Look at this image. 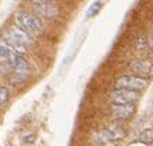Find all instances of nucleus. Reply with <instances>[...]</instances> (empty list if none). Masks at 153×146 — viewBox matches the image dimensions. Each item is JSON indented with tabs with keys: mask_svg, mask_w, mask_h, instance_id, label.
<instances>
[{
	"mask_svg": "<svg viewBox=\"0 0 153 146\" xmlns=\"http://www.w3.org/2000/svg\"><path fill=\"white\" fill-rule=\"evenodd\" d=\"M129 69L135 73L145 76H153V61L150 59H136L129 65Z\"/></svg>",
	"mask_w": 153,
	"mask_h": 146,
	"instance_id": "nucleus-7",
	"label": "nucleus"
},
{
	"mask_svg": "<svg viewBox=\"0 0 153 146\" xmlns=\"http://www.w3.org/2000/svg\"><path fill=\"white\" fill-rule=\"evenodd\" d=\"M16 21H17V25L21 27L23 30H25L27 33H30L31 35H38V34L42 33V23L39 21L38 17H35L34 14H30V13H25V11H21L16 16Z\"/></svg>",
	"mask_w": 153,
	"mask_h": 146,
	"instance_id": "nucleus-1",
	"label": "nucleus"
},
{
	"mask_svg": "<svg viewBox=\"0 0 153 146\" xmlns=\"http://www.w3.org/2000/svg\"><path fill=\"white\" fill-rule=\"evenodd\" d=\"M110 97L114 104H134L139 100V93L126 89H117L111 91Z\"/></svg>",
	"mask_w": 153,
	"mask_h": 146,
	"instance_id": "nucleus-4",
	"label": "nucleus"
},
{
	"mask_svg": "<svg viewBox=\"0 0 153 146\" xmlns=\"http://www.w3.org/2000/svg\"><path fill=\"white\" fill-rule=\"evenodd\" d=\"M139 139L143 143H152L153 142V129H145L142 133H140Z\"/></svg>",
	"mask_w": 153,
	"mask_h": 146,
	"instance_id": "nucleus-11",
	"label": "nucleus"
},
{
	"mask_svg": "<svg viewBox=\"0 0 153 146\" xmlns=\"http://www.w3.org/2000/svg\"><path fill=\"white\" fill-rule=\"evenodd\" d=\"M9 100V90L7 87H0V104H4Z\"/></svg>",
	"mask_w": 153,
	"mask_h": 146,
	"instance_id": "nucleus-13",
	"label": "nucleus"
},
{
	"mask_svg": "<svg viewBox=\"0 0 153 146\" xmlns=\"http://www.w3.org/2000/svg\"><path fill=\"white\" fill-rule=\"evenodd\" d=\"M150 47L153 48V34H152V37H150Z\"/></svg>",
	"mask_w": 153,
	"mask_h": 146,
	"instance_id": "nucleus-16",
	"label": "nucleus"
},
{
	"mask_svg": "<svg viewBox=\"0 0 153 146\" xmlns=\"http://www.w3.org/2000/svg\"><path fill=\"white\" fill-rule=\"evenodd\" d=\"M126 136L125 129L120 125H111V127L105 128L100 131L96 135V142L97 143H105V142H111V141H121Z\"/></svg>",
	"mask_w": 153,
	"mask_h": 146,
	"instance_id": "nucleus-3",
	"label": "nucleus"
},
{
	"mask_svg": "<svg viewBox=\"0 0 153 146\" xmlns=\"http://www.w3.org/2000/svg\"><path fill=\"white\" fill-rule=\"evenodd\" d=\"M11 38H14L16 41H19L20 44H23L24 47H31L34 44V38L33 35L30 33H27L25 30H23L21 27L19 25H13V27H10V30L7 31Z\"/></svg>",
	"mask_w": 153,
	"mask_h": 146,
	"instance_id": "nucleus-6",
	"label": "nucleus"
},
{
	"mask_svg": "<svg viewBox=\"0 0 153 146\" xmlns=\"http://www.w3.org/2000/svg\"><path fill=\"white\" fill-rule=\"evenodd\" d=\"M115 86L117 89H126L132 90V91H138V90H143L148 86V79L134 75L121 76L115 80Z\"/></svg>",
	"mask_w": 153,
	"mask_h": 146,
	"instance_id": "nucleus-2",
	"label": "nucleus"
},
{
	"mask_svg": "<svg viewBox=\"0 0 153 146\" xmlns=\"http://www.w3.org/2000/svg\"><path fill=\"white\" fill-rule=\"evenodd\" d=\"M146 48V39H145V37H139L138 39H136V49H145Z\"/></svg>",
	"mask_w": 153,
	"mask_h": 146,
	"instance_id": "nucleus-14",
	"label": "nucleus"
},
{
	"mask_svg": "<svg viewBox=\"0 0 153 146\" xmlns=\"http://www.w3.org/2000/svg\"><path fill=\"white\" fill-rule=\"evenodd\" d=\"M31 1H33V3H35V4H47V3H49V1H51V0H31Z\"/></svg>",
	"mask_w": 153,
	"mask_h": 146,
	"instance_id": "nucleus-15",
	"label": "nucleus"
},
{
	"mask_svg": "<svg viewBox=\"0 0 153 146\" xmlns=\"http://www.w3.org/2000/svg\"><path fill=\"white\" fill-rule=\"evenodd\" d=\"M100 9H101V1H96V3L87 10V17H93L94 14H97L98 11H100Z\"/></svg>",
	"mask_w": 153,
	"mask_h": 146,
	"instance_id": "nucleus-12",
	"label": "nucleus"
},
{
	"mask_svg": "<svg viewBox=\"0 0 153 146\" xmlns=\"http://www.w3.org/2000/svg\"><path fill=\"white\" fill-rule=\"evenodd\" d=\"M37 13L42 17H47V19H55V17L59 16V10L56 9L55 6L47 3V4L37 6Z\"/></svg>",
	"mask_w": 153,
	"mask_h": 146,
	"instance_id": "nucleus-8",
	"label": "nucleus"
},
{
	"mask_svg": "<svg viewBox=\"0 0 153 146\" xmlns=\"http://www.w3.org/2000/svg\"><path fill=\"white\" fill-rule=\"evenodd\" d=\"M4 41L9 44V47L11 48V49L14 51V53H17V55H24V53L27 52V47H24L23 44H20L19 41H16L14 38L10 37L9 34H6Z\"/></svg>",
	"mask_w": 153,
	"mask_h": 146,
	"instance_id": "nucleus-9",
	"label": "nucleus"
},
{
	"mask_svg": "<svg viewBox=\"0 0 153 146\" xmlns=\"http://www.w3.org/2000/svg\"><path fill=\"white\" fill-rule=\"evenodd\" d=\"M14 55V51L9 47V44L6 42L4 39L0 38V61L9 62L10 58Z\"/></svg>",
	"mask_w": 153,
	"mask_h": 146,
	"instance_id": "nucleus-10",
	"label": "nucleus"
},
{
	"mask_svg": "<svg viewBox=\"0 0 153 146\" xmlns=\"http://www.w3.org/2000/svg\"><path fill=\"white\" fill-rule=\"evenodd\" d=\"M135 111L136 108L134 104H112L110 113L114 119H128L134 117Z\"/></svg>",
	"mask_w": 153,
	"mask_h": 146,
	"instance_id": "nucleus-5",
	"label": "nucleus"
}]
</instances>
